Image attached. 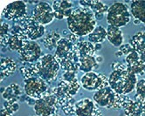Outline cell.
<instances>
[{
  "label": "cell",
  "mask_w": 145,
  "mask_h": 116,
  "mask_svg": "<svg viewBox=\"0 0 145 116\" xmlns=\"http://www.w3.org/2000/svg\"><path fill=\"white\" fill-rule=\"evenodd\" d=\"M67 38L72 42V44H74L75 46H76L78 43H80V41H82V40H80V37H79L78 35H76V34H74V33H72L68 34Z\"/></svg>",
  "instance_id": "d590c367"
},
{
  "label": "cell",
  "mask_w": 145,
  "mask_h": 116,
  "mask_svg": "<svg viewBox=\"0 0 145 116\" xmlns=\"http://www.w3.org/2000/svg\"><path fill=\"white\" fill-rule=\"evenodd\" d=\"M106 18L109 25L121 28L130 22L131 12L125 4L116 2L109 7Z\"/></svg>",
  "instance_id": "8992f818"
},
{
  "label": "cell",
  "mask_w": 145,
  "mask_h": 116,
  "mask_svg": "<svg viewBox=\"0 0 145 116\" xmlns=\"http://www.w3.org/2000/svg\"><path fill=\"white\" fill-rule=\"evenodd\" d=\"M63 72H75L80 70V56L77 46L70 53L62 59H57Z\"/></svg>",
  "instance_id": "2e32d148"
},
{
  "label": "cell",
  "mask_w": 145,
  "mask_h": 116,
  "mask_svg": "<svg viewBox=\"0 0 145 116\" xmlns=\"http://www.w3.org/2000/svg\"><path fill=\"white\" fill-rule=\"evenodd\" d=\"M80 7H86L90 9L95 15L96 20H101L104 15L108 12L109 9L108 5L103 4L98 0H80L79 2Z\"/></svg>",
  "instance_id": "ac0fdd59"
},
{
  "label": "cell",
  "mask_w": 145,
  "mask_h": 116,
  "mask_svg": "<svg viewBox=\"0 0 145 116\" xmlns=\"http://www.w3.org/2000/svg\"><path fill=\"white\" fill-rule=\"evenodd\" d=\"M121 116H127V115H125V114H124V113H123V114H122Z\"/></svg>",
  "instance_id": "f6af8a7d"
},
{
  "label": "cell",
  "mask_w": 145,
  "mask_h": 116,
  "mask_svg": "<svg viewBox=\"0 0 145 116\" xmlns=\"http://www.w3.org/2000/svg\"><path fill=\"white\" fill-rule=\"evenodd\" d=\"M53 10L54 13V18L61 20L68 18L74 12V4L68 0H57L53 3Z\"/></svg>",
  "instance_id": "e0dca14e"
},
{
  "label": "cell",
  "mask_w": 145,
  "mask_h": 116,
  "mask_svg": "<svg viewBox=\"0 0 145 116\" xmlns=\"http://www.w3.org/2000/svg\"><path fill=\"white\" fill-rule=\"evenodd\" d=\"M141 116H145V112H143L142 113V115Z\"/></svg>",
  "instance_id": "7bdbcfd3"
},
{
  "label": "cell",
  "mask_w": 145,
  "mask_h": 116,
  "mask_svg": "<svg viewBox=\"0 0 145 116\" xmlns=\"http://www.w3.org/2000/svg\"><path fill=\"white\" fill-rule=\"evenodd\" d=\"M1 116H13V114H12L11 113H9L5 108H3L1 109Z\"/></svg>",
  "instance_id": "8d00e7d4"
},
{
  "label": "cell",
  "mask_w": 145,
  "mask_h": 116,
  "mask_svg": "<svg viewBox=\"0 0 145 116\" xmlns=\"http://www.w3.org/2000/svg\"><path fill=\"white\" fill-rule=\"evenodd\" d=\"M77 73L75 72H63L61 77V80L65 81H72L77 79Z\"/></svg>",
  "instance_id": "d6a6232c"
},
{
  "label": "cell",
  "mask_w": 145,
  "mask_h": 116,
  "mask_svg": "<svg viewBox=\"0 0 145 116\" xmlns=\"http://www.w3.org/2000/svg\"><path fill=\"white\" fill-rule=\"evenodd\" d=\"M95 52L100 51L101 49V44H95Z\"/></svg>",
  "instance_id": "f35d334b"
},
{
  "label": "cell",
  "mask_w": 145,
  "mask_h": 116,
  "mask_svg": "<svg viewBox=\"0 0 145 116\" xmlns=\"http://www.w3.org/2000/svg\"><path fill=\"white\" fill-rule=\"evenodd\" d=\"M4 108L12 114H14L17 113L19 109V105L17 102H12V101H7L5 100L4 102Z\"/></svg>",
  "instance_id": "1f68e13d"
},
{
  "label": "cell",
  "mask_w": 145,
  "mask_h": 116,
  "mask_svg": "<svg viewBox=\"0 0 145 116\" xmlns=\"http://www.w3.org/2000/svg\"><path fill=\"white\" fill-rule=\"evenodd\" d=\"M14 25H18L21 27L25 34L27 35L29 40L36 41L39 38H41L46 33V28L44 25L38 23L36 20L33 19V17L25 16L22 19L13 21Z\"/></svg>",
  "instance_id": "52a82bcc"
},
{
  "label": "cell",
  "mask_w": 145,
  "mask_h": 116,
  "mask_svg": "<svg viewBox=\"0 0 145 116\" xmlns=\"http://www.w3.org/2000/svg\"><path fill=\"white\" fill-rule=\"evenodd\" d=\"M107 39L115 47H120L123 43V33L120 28L108 25L107 28Z\"/></svg>",
  "instance_id": "7402d4cb"
},
{
  "label": "cell",
  "mask_w": 145,
  "mask_h": 116,
  "mask_svg": "<svg viewBox=\"0 0 145 116\" xmlns=\"http://www.w3.org/2000/svg\"><path fill=\"white\" fill-rule=\"evenodd\" d=\"M52 116H59V114H57V113H56V114H54V115H52Z\"/></svg>",
  "instance_id": "ee69618b"
},
{
  "label": "cell",
  "mask_w": 145,
  "mask_h": 116,
  "mask_svg": "<svg viewBox=\"0 0 145 116\" xmlns=\"http://www.w3.org/2000/svg\"><path fill=\"white\" fill-rule=\"evenodd\" d=\"M142 113V107L135 100L130 99L124 108V114L127 116H141Z\"/></svg>",
  "instance_id": "4dcf8cb0"
},
{
  "label": "cell",
  "mask_w": 145,
  "mask_h": 116,
  "mask_svg": "<svg viewBox=\"0 0 145 116\" xmlns=\"http://www.w3.org/2000/svg\"><path fill=\"white\" fill-rule=\"evenodd\" d=\"M93 100L99 107L105 108L107 109L120 110L124 109L130 98L127 95H122L116 93L108 86L95 91Z\"/></svg>",
  "instance_id": "3957f363"
},
{
  "label": "cell",
  "mask_w": 145,
  "mask_h": 116,
  "mask_svg": "<svg viewBox=\"0 0 145 116\" xmlns=\"http://www.w3.org/2000/svg\"><path fill=\"white\" fill-rule=\"evenodd\" d=\"M33 116H39V115H37V114H36V115H33Z\"/></svg>",
  "instance_id": "bcb514c9"
},
{
  "label": "cell",
  "mask_w": 145,
  "mask_h": 116,
  "mask_svg": "<svg viewBox=\"0 0 145 116\" xmlns=\"http://www.w3.org/2000/svg\"><path fill=\"white\" fill-rule=\"evenodd\" d=\"M137 81V75L128 69L126 64L113 70L108 77L109 87L116 93L122 95H127L136 89Z\"/></svg>",
  "instance_id": "7a4b0ae2"
},
{
  "label": "cell",
  "mask_w": 145,
  "mask_h": 116,
  "mask_svg": "<svg viewBox=\"0 0 145 116\" xmlns=\"http://www.w3.org/2000/svg\"><path fill=\"white\" fill-rule=\"evenodd\" d=\"M22 88L20 87L18 84H11L9 87H5V92L2 93V97L5 99V100L12 101V102H17L20 100V97L22 96Z\"/></svg>",
  "instance_id": "44dd1931"
},
{
  "label": "cell",
  "mask_w": 145,
  "mask_h": 116,
  "mask_svg": "<svg viewBox=\"0 0 145 116\" xmlns=\"http://www.w3.org/2000/svg\"><path fill=\"white\" fill-rule=\"evenodd\" d=\"M107 39V29L101 25L95 28V30L88 35V41L92 44H101Z\"/></svg>",
  "instance_id": "4316f807"
},
{
  "label": "cell",
  "mask_w": 145,
  "mask_h": 116,
  "mask_svg": "<svg viewBox=\"0 0 145 116\" xmlns=\"http://www.w3.org/2000/svg\"><path fill=\"white\" fill-rule=\"evenodd\" d=\"M32 17L38 23L44 26L49 25L54 19L53 7L46 2H39L33 8Z\"/></svg>",
  "instance_id": "8fae6325"
},
{
  "label": "cell",
  "mask_w": 145,
  "mask_h": 116,
  "mask_svg": "<svg viewBox=\"0 0 145 116\" xmlns=\"http://www.w3.org/2000/svg\"><path fill=\"white\" fill-rule=\"evenodd\" d=\"M16 62L11 58L1 59V72H0V81H3L5 78L11 76L17 69Z\"/></svg>",
  "instance_id": "603a6c76"
},
{
  "label": "cell",
  "mask_w": 145,
  "mask_h": 116,
  "mask_svg": "<svg viewBox=\"0 0 145 116\" xmlns=\"http://www.w3.org/2000/svg\"><path fill=\"white\" fill-rule=\"evenodd\" d=\"M24 90L27 96L38 100L49 89L48 83L39 76L25 79L24 81Z\"/></svg>",
  "instance_id": "9c48e42d"
},
{
  "label": "cell",
  "mask_w": 145,
  "mask_h": 116,
  "mask_svg": "<svg viewBox=\"0 0 145 116\" xmlns=\"http://www.w3.org/2000/svg\"><path fill=\"white\" fill-rule=\"evenodd\" d=\"M125 64L128 69L136 75L142 76L145 74V54L133 51L125 57Z\"/></svg>",
  "instance_id": "9a60e30c"
},
{
  "label": "cell",
  "mask_w": 145,
  "mask_h": 116,
  "mask_svg": "<svg viewBox=\"0 0 145 116\" xmlns=\"http://www.w3.org/2000/svg\"><path fill=\"white\" fill-rule=\"evenodd\" d=\"M129 44L134 51L141 54H145V31H140L135 34L131 38Z\"/></svg>",
  "instance_id": "484cf974"
},
{
  "label": "cell",
  "mask_w": 145,
  "mask_h": 116,
  "mask_svg": "<svg viewBox=\"0 0 145 116\" xmlns=\"http://www.w3.org/2000/svg\"><path fill=\"white\" fill-rule=\"evenodd\" d=\"M75 115L76 116H103L99 106L88 98L81 99L75 104Z\"/></svg>",
  "instance_id": "5bb4252c"
},
{
  "label": "cell",
  "mask_w": 145,
  "mask_h": 116,
  "mask_svg": "<svg viewBox=\"0 0 145 116\" xmlns=\"http://www.w3.org/2000/svg\"><path fill=\"white\" fill-rule=\"evenodd\" d=\"M80 84L82 87L88 91H98L109 86L107 76L95 72L84 73L80 79Z\"/></svg>",
  "instance_id": "ba28073f"
},
{
  "label": "cell",
  "mask_w": 145,
  "mask_h": 116,
  "mask_svg": "<svg viewBox=\"0 0 145 116\" xmlns=\"http://www.w3.org/2000/svg\"><path fill=\"white\" fill-rule=\"evenodd\" d=\"M10 31H11V26L9 24L6 22H4V20L1 19V27H0V37L7 35L10 33Z\"/></svg>",
  "instance_id": "836d02e7"
},
{
  "label": "cell",
  "mask_w": 145,
  "mask_h": 116,
  "mask_svg": "<svg viewBox=\"0 0 145 116\" xmlns=\"http://www.w3.org/2000/svg\"><path fill=\"white\" fill-rule=\"evenodd\" d=\"M130 12L135 19L145 24V0H136L131 3Z\"/></svg>",
  "instance_id": "cb8c5ba5"
},
{
  "label": "cell",
  "mask_w": 145,
  "mask_h": 116,
  "mask_svg": "<svg viewBox=\"0 0 145 116\" xmlns=\"http://www.w3.org/2000/svg\"><path fill=\"white\" fill-rule=\"evenodd\" d=\"M134 23L136 24V25H137V24H140V21H139V20H137V19H135Z\"/></svg>",
  "instance_id": "b9f144b4"
},
{
  "label": "cell",
  "mask_w": 145,
  "mask_h": 116,
  "mask_svg": "<svg viewBox=\"0 0 145 116\" xmlns=\"http://www.w3.org/2000/svg\"><path fill=\"white\" fill-rule=\"evenodd\" d=\"M95 59H96V61L98 64H100V63H101L103 61V58L100 55H95Z\"/></svg>",
  "instance_id": "74e56055"
},
{
  "label": "cell",
  "mask_w": 145,
  "mask_h": 116,
  "mask_svg": "<svg viewBox=\"0 0 145 116\" xmlns=\"http://www.w3.org/2000/svg\"><path fill=\"white\" fill-rule=\"evenodd\" d=\"M135 100L142 107L143 112H145V80L144 79L138 80L137 83Z\"/></svg>",
  "instance_id": "f546056e"
},
{
  "label": "cell",
  "mask_w": 145,
  "mask_h": 116,
  "mask_svg": "<svg viewBox=\"0 0 145 116\" xmlns=\"http://www.w3.org/2000/svg\"><path fill=\"white\" fill-rule=\"evenodd\" d=\"M122 55H123V54H122V52H121L120 50H119L118 51L116 52V57H121Z\"/></svg>",
  "instance_id": "ab89813d"
},
{
  "label": "cell",
  "mask_w": 145,
  "mask_h": 116,
  "mask_svg": "<svg viewBox=\"0 0 145 116\" xmlns=\"http://www.w3.org/2000/svg\"><path fill=\"white\" fill-rule=\"evenodd\" d=\"M80 58L86 56H94L95 55V45L92 44L89 41H80L76 45Z\"/></svg>",
  "instance_id": "f1b7e54d"
},
{
  "label": "cell",
  "mask_w": 145,
  "mask_h": 116,
  "mask_svg": "<svg viewBox=\"0 0 145 116\" xmlns=\"http://www.w3.org/2000/svg\"><path fill=\"white\" fill-rule=\"evenodd\" d=\"M119 50L122 52L123 55H129V53H131V52L134 51V49L132 48L131 45L129 43V44H125V45H121L120 47H119Z\"/></svg>",
  "instance_id": "e575fe53"
},
{
  "label": "cell",
  "mask_w": 145,
  "mask_h": 116,
  "mask_svg": "<svg viewBox=\"0 0 145 116\" xmlns=\"http://www.w3.org/2000/svg\"><path fill=\"white\" fill-rule=\"evenodd\" d=\"M59 108L58 99L53 88H49L42 97L36 100L35 105L33 106L34 112L39 116H52L56 114Z\"/></svg>",
  "instance_id": "5b68a950"
},
{
  "label": "cell",
  "mask_w": 145,
  "mask_h": 116,
  "mask_svg": "<svg viewBox=\"0 0 145 116\" xmlns=\"http://www.w3.org/2000/svg\"><path fill=\"white\" fill-rule=\"evenodd\" d=\"M27 16V5L24 1H14L7 5L2 12V17L7 20L18 21Z\"/></svg>",
  "instance_id": "7c38bea8"
},
{
  "label": "cell",
  "mask_w": 145,
  "mask_h": 116,
  "mask_svg": "<svg viewBox=\"0 0 145 116\" xmlns=\"http://www.w3.org/2000/svg\"><path fill=\"white\" fill-rule=\"evenodd\" d=\"M61 39V36L60 34L56 31H51L49 33H47L42 42L43 45L45 46L46 49H48L50 51H53L54 49H55L57 47L58 42Z\"/></svg>",
  "instance_id": "83f0119b"
},
{
  "label": "cell",
  "mask_w": 145,
  "mask_h": 116,
  "mask_svg": "<svg viewBox=\"0 0 145 116\" xmlns=\"http://www.w3.org/2000/svg\"><path fill=\"white\" fill-rule=\"evenodd\" d=\"M18 53L19 55L20 61L30 63V64L37 62L43 56L41 46L36 41L32 40H29L26 45L18 51Z\"/></svg>",
  "instance_id": "30bf717a"
},
{
  "label": "cell",
  "mask_w": 145,
  "mask_h": 116,
  "mask_svg": "<svg viewBox=\"0 0 145 116\" xmlns=\"http://www.w3.org/2000/svg\"><path fill=\"white\" fill-rule=\"evenodd\" d=\"M67 22L69 31L79 37L88 36L96 27V19L94 13L86 7L75 8L67 19Z\"/></svg>",
  "instance_id": "6da1fadb"
},
{
  "label": "cell",
  "mask_w": 145,
  "mask_h": 116,
  "mask_svg": "<svg viewBox=\"0 0 145 116\" xmlns=\"http://www.w3.org/2000/svg\"><path fill=\"white\" fill-rule=\"evenodd\" d=\"M28 41L29 38L25 34V31L19 25H14L12 27H11L10 38L8 41V48L10 50L18 51L26 45Z\"/></svg>",
  "instance_id": "4fadbf2b"
},
{
  "label": "cell",
  "mask_w": 145,
  "mask_h": 116,
  "mask_svg": "<svg viewBox=\"0 0 145 116\" xmlns=\"http://www.w3.org/2000/svg\"><path fill=\"white\" fill-rule=\"evenodd\" d=\"M99 66L100 64H98L96 61L95 55L80 58V71L84 73L97 70L99 68Z\"/></svg>",
  "instance_id": "d4e9b609"
},
{
  "label": "cell",
  "mask_w": 145,
  "mask_h": 116,
  "mask_svg": "<svg viewBox=\"0 0 145 116\" xmlns=\"http://www.w3.org/2000/svg\"><path fill=\"white\" fill-rule=\"evenodd\" d=\"M80 87H81V84L80 83L78 79H76L72 81L60 80L58 83V86H57L56 89L59 92L66 94V95L74 98L79 93Z\"/></svg>",
  "instance_id": "d6986e66"
},
{
  "label": "cell",
  "mask_w": 145,
  "mask_h": 116,
  "mask_svg": "<svg viewBox=\"0 0 145 116\" xmlns=\"http://www.w3.org/2000/svg\"><path fill=\"white\" fill-rule=\"evenodd\" d=\"M37 76L43 79L47 83L54 82L61 69L58 60L53 54H44L34 63Z\"/></svg>",
  "instance_id": "277c9868"
},
{
  "label": "cell",
  "mask_w": 145,
  "mask_h": 116,
  "mask_svg": "<svg viewBox=\"0 0 145 116\" xmlns=\"http://www.w3.org/2000/svg\"><path fill=\"white\" fill-rule=\"evenodd\" d=\"M28 3H29V4H37V5H38L39 2V1H28Z\"/></svg>",
  "instance_id": "60d3db41"
},
{
  "label": "cell",
  "mask_w": 145,
  "mask_h": 116,
  "mask_svg": "<svg viewBox=\"0 0 145 116\" xmlns=\"http://www.w3.org/2000/svg\"><path fill=\"white\" fill-rule=\"evenodd\" d=\"M75 46H76L72 44L67 38H61V39L58 42L54 57L56 58V59H64L75 48Z\"/></svg>",
  "instance_id": "ffe728a7"
}]
</instances>
